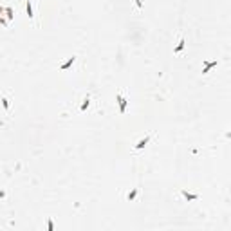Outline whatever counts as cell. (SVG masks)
Wrapping results in <instances>:
<instances>
[{
	"label": "cell",
	"mask_w": 231,
	"mask_h": 231,
	"mask_svg": "<svg viewBox=\"0 0 231 231\" xmlns=\"http://www.w3.org/2000/svg\"><path fill=\"white\" fill-rule=\"evenodd\" d=\"M74 61H76V56H71V58H69L65 63H61V65H60V71H67V69H71V67L74 65Z\"/></svg>",
	"instance_id": "4"
},
{
	"label": "cell",
	"mask_w": 231,
	"mask_h": 231,
	"mask_svg": "<svg viewBox=\"0 0 231 231\" xmlns=\"http://www.w3.org/2000/svg\"><path fill=\"white\" fill-rule=\"evenodd\" d=\"M116 101H118V105H119V112L125 114V112H126V103H128V99H126L123 94H118V96H116Z\"/></svg>",
	"instance_id": "1"
},
{
	"label": "cell",
	"mask_w": 231,
	"mask_h": 231,
	"mask_svg": "<svg viewBox=\"0 0 231 231\" xmlns=\"http://www.w3.org/2000/svg\"><path fill=\"white\" fill-rule=\"evenodd\" d=\"M6 197V192H0V199H4Z\"/></svg>",
	"instance_id": "12"
},
{
	"label": "cell",
	"mask_w": 231,
	"mask_h": 231,
	"mask_svg": "<svg viewBox=\"0 0 231 231\" xmlns=\"http://www.w3.org/2000/svg\"><path fill=\"white\" fill-rule=\"evenodd\" d=\"M26 11H27V16H29V18H34V11H33V2H31V0H27V2H26Z\"/></svg>",
	"instance_id": "5"
},
{
	"label": "cell",
	"mask_w": 231,
	"mask_h": 231,
	"mask_svg": "<svg viewBox=\"0 0 231 231\" xmlns=\"http://www.w3.org/2000/svg\"><path fill=\"white\" fill-rule=\"evenodd\" d=\"M150 139H152V135H145V137H143V139H139V141H137V145L134 146V150H135V152H139V150H143V148H145V146H146V145L150 143Z\"/></svg>",
	"instance_id": "2"
},
{
	"label": "cell",
	"mask_w": 231,
	"mask_h": 231,
	"mask_svg": "<svg viewBox=\"0 0 231 231\" xmlns=\"http://www.w3.org/2000/svg\"><path fill=\"white\" fill-rule=\"evenodd\" d=\"M0 103H2V107H4L6 112H9V99H7V98H2V99H0Z\"/></svg>",
	"instance_id": "10"
},
{
	"label": "cell",
	"mask_w": 231,
	"mask_h": 231,
	"mask_svg": "<svg viewBox=\"0 0 231 231\" xmlns=\"http://www.w3.org/2000/svg\"><path fill=\"white\" fill-rule=\"evenodd\" d=\"M181 195L186 199V200H190V202L199 200V195H197V193H190V192H186V190H181Z\"/></svg>",
	"instance_id": "3"
},
{
	"label": "cell",
	"mask_w": 231,
	"mask_h": 231,
	"mask_svg": "<svg viewBox=\"0 0 231 231\" xmlns=\"http://www.w3.org/2000/svg\"><path fill=\"white\" fill-rule=\"evenodd\" d=\"M134 2H135V7L139 9V11L143 9V0H134Z\"/></svg>",
	"instance_id": "11"
},
{
	"label": "cell",
	"mask_w": 231,
	"mask_h": 231,
	"mask_svg": "<svg viewBox=\"0 0 231 231\" xmlns=\"http://www.w3.org/2000/svg\"><path fill=\"white\" fill-rule=\"evenodd\" d=\"M184 45H186V42H184V40H181V42H179V45L173 49V53H175V54H177V53H181V51L184 49Z\"/></svg>",
	"instance_id": "9"
},
{
	"label": "cell",
	"mask_w": 231,
	"mask_h": 231,
	"mask_svg": "<svg viewBox=\"0 0 231 231\" xmlns=\"http://www.w3.org/2000/svg\"><path fill=\"white\" fill-rule=\"evenodd\" d=\"M137 193H139V188H134V190H132V192L126 195V200H128V202H132V200L137 197Z\"/></svg>",
	"instance_id": "7"
},
{
	"label": "cell",
	"mask_w": 231,
	"mask_h": 231,
	"mask_svg": "<svg viewBox=\"0 0 231 231\" xmlns=\"http://www.w3.org/2000/svg\"><path fill=\"white\" fill-rule=\"evenodd\" d=\"M88 105H90V96H87V98L83 99V103H81V107H80V112H85V110L88 108Z\"/></svg>",
	"instance_id": "8"
},
{
	"label": "cell",
	"mask_w": 231,
	"mask_h": 231,
	"mask_svg": "<svg viewBox=\"0 0 231 231\" xmlns=\"http://www.w3.org/2000/svg\"><path fill=\"white\" fill-rule=\"evenodd\" d=\"M211 67H217V60H213V61H208V63L204 65V69H202V74H208Z\"/></svg>",
	"instance_id": "6"
}]
</instances>
